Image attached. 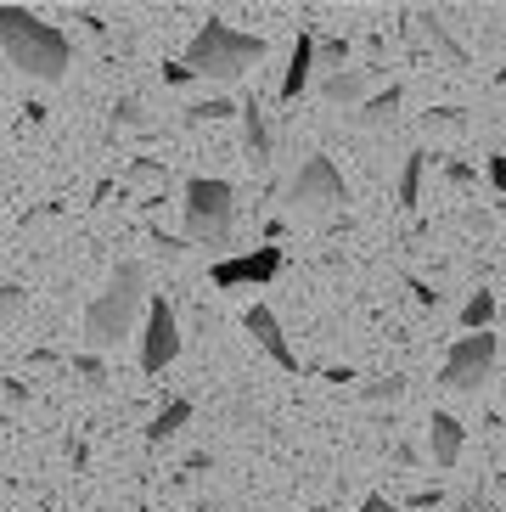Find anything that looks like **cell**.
Segmentation results:
<instances>
[{
    "instance_id": "obj_22",
    "label": "cell",
    "mask_w": 506,
    "mask_h": 512,
    "mask_svg": "<svg viewBox=\"0 0 506 512\" xmlns=\"http://www.w3.org/2000/svg\"><path fill=\"white\" fill-rule=\"evenodd\" d=\"M113 113H119V124H124V130H147V107H141V102H135V96H124V102L119 107H113Z\"/></svg>"
},
{
    "instance_id": "obj_24",
    "label": "cell",
    "mask_w": 506,
    "mask_h": 512,
    "mask_svg": "<svg viewBox=\"0 0 506 512\" xmlns=\"http://www.w3.org/2000/svg\"><path fill=\"white\" fill-rule=\"evenodd\" d=\"M225 113H231V102H220V96H214V102H197V107H186V124H203V119H225Z\"/></svg>"
},
{
    "instance_id": "obj_14",
    "label": "cell",
    "mask_w": 506,
    "mask_h": 512,
    "mask_svg": "<svg viewBox=\"0 0 506 512\" xmlns=\"http://www.w3.org/2000/svg\"><path fill=\"white\" fill-rule=\"evenodd\" d=\"M192 417H197V406H192V400H169V406L147 422V439H152V445H164V439H175V434H180V428H186Z\"/></svg>"
},
{
    "instance_id": "obj_7",
    "label": "cell",
    "mask_w": 506,
    "mask_h": 512,
    "mask_svg": "<svg viewBox=\"0 0 506 512\" xmlns=\"http://www.w3.org/2000/svg\"><path fill=\"white\" fill-rule=\"evenodd\" d=\"M175 361H180V321L175 304L158 293V299H147V316H141V372L164 377Z\"/></svg>"
},
{
    "instance_id": "obj_19",
    "label": "cell",
    "mask_w": 506,
    "mask_h": 512,
    "mask_svg": "<svg viewBox=\"0 0 506 512\" xmlns=\"http://www.w3.org/2000/svg\"><path fill=\"white\" fill-rule=\"evenodd\" d=\"M130 181L147 186V192H164V186H169V169L152 164V158H135V164H130Z\"/></svg>"
},
{
    "instance_id": "obj_29",
    "label": "cell",
    "mask_w": 506,
    "mask_h": 512,
    "mask_svg": "<svg viewBox=\"0 0 506 512\" xmlns=\"http://www.w3.org/2000/svg\"><path fill=\"white\" fill-rule=\"evenodd\" d=\"M0 394H6V406H23V400H29V389H23V383H6Z\"/></svg>"
},
{
    "instance_id": "obj_21",
    "label": "cell",
    "mask_w": 506,
    "mask_h": 512,
    "mask_svg": "<svg viewBox=\"0 0 506 512\" xmlns=\"http://www.w3.org/2000/svg\"><path fill=\"white\" fill-rule=\"evenodd\" d=\"M360 394H366L372 406H383V400H388V406H394V400H400V394H405V377H372V383H366V389H360Z\"/></svg>"
},
{
    "instance_id": "obj_5",
    "label": "cell",
    "mask_w": 506,
    "mask_h": 512,
    "mask_svg": "<svg viewBox=\"0 0 506 512\" xmlns=\"http://www.w3.org/2000/svg\"><path fill=\"white\" fill-rule=\"evenodd\" d=\"M495 361H501L495 332H467V338H456V344H450L445 366H439V383H445L450 394H478L484 383H490Z\"/></svg>"
},
{
    "instance_id": "obj_23",
    "label": "cell",
    "mask_w": 506,
    "mask_h": 512,
    "mask_svg": "<svg viewBox=\"0 0 506 512\" xmlns=\"http://www.w3.org/2000/svg\"><path fill=\"white\" fill-rule=\"evenodd\" d=\"M428 130H445V136H456V130H462V107H433V113H428Z\"/></svg>"
},
{
    "instance_id": "obj_25",
    "label": "cell",
    "mask_w": 506,
    "mask_h": 512,
    "mask_svg": "<svg viewBox=\"0 0 506 512\" xmlns=\"http://www.w3.org/2000/svg\"><path fill=\"white\" fill-rule=\"evenodd\" d=\"M74 372L85 377V383H102V361H96V355H74Z\"/></svg>"
},
{
    "instance_id": "obj_6",
    "label": "cell",
    "mask_w": 506,
    "mask_h": 512,
    "mask_svg": "<svg viewBox=\"0 0 506 512\" xmlns=\"http://www.w3.org/2000/svg\"><path fill=\"white\" fill-rule=\"evenodd\" d=\"M287 203L304 209V214H332V209L349 203V186H343V175H338L332 158H304L298 175H293V186H287Z\"/></svg>"
},
{
    "instance_id": "obj_13",
    "label": "cell",
    "mask_w": 506,
    "mask_h": 512,
    "mask_svg": "<svg viewBox=\"0 0 506 512\" xmlns=\"http://www.w3.org/2000/svg\"><path fill=\"white\" fill-rule=\"evenodd\" d=\"M321 96H327L332 107H366V74H360V68L327 74V79H321Z\"/></svg>"
},
{
    "instance_id": "obj_16",
    "label": "cell",
    "mask_w": 506,
    "mask_h": 512,
    "mask_svg": "<svg viewBox=\"0 0 506 512\" xmlns=\"http://www.w3.org/2000/svg\"><path fill=\"white\" fill-rule=\"evenodd\" d=\"M422 169H428V152H405V169H400V209H417V203H422Z\"/></svg>"
},
{
    "instance_id": "obj_30",
    "label": "cell",
    "mask_w": 506,
    "mask_h": 512,
    "mask_svg": "<svg viewBox=\"0 0 506 512\" xmlns=\"http://www.w3.org/2000/svg\"><path fill=\"white\" fill-rule=\"evenodd\" d=\"M152 242H158V248H164V254H169V259H180V254H186V248H180V242H175V237H164V231H158V237H152Z\"/></svg>"
},
{
    "instance_id": "obj_1",
    "label": "cell",
    "mask_w": 506,
    "mask_h": 512,
    "mask_svg": "<svg viewBox=\"0 0 506 512\" xmlns=\"http://www.w3.org/2000/svg\"><path fill=\"white\" fill-rule=\"evenodd\" d=\"M0 51H6L17 74L40 79V85H57L68 74V62H74L68 34L57 23H45V17L23 12V6H0Z\"/></svg>"
},
{
    "instance_id": "obj_27",
    "label": "cell",
    "mask_w": 506,
    "mask_h": 512,
    "mask_svg": "<svg viewBox=\"0 0 506 512\" xmlns=\"http://www.w3.org/2000/svg\"><path fill=\"white\" fill-rule=\"evenodd\" d=\"M164 79H169V85H192V68H186V62H169V68H164Z\"/></svg>"
},
{
    "instance_id": "obj_26",
    "label": "cell",
    "mask_w": 506,
    "mask_h": 512,
    "mask_svg": "<svg viewBox=\"0 0 506 512\" xmlns=\"http://www.w3.org/2000/svg\"><path fill=\"white\" fill-rule=\"evenodd\" d=\"M490 186H495V192H506V152H495V158H490Z\"/></svg>"
},
{
    "instance_id": "obj_28",
    "label": "cell",
    "mask_w": 506,
    "mask_h": 512,
    "mask_svg": "<svg viewBox=\"0 0 506 512\" xmlns=\"http://www.w3.org/2000/svg\"><path fill=\"white\" fill-rule=\"evenodd\" d=\"M360 512H400V501H388V496H366V501H360Z\"/></svg>"
},
{
    "instance_id": "obj_11",
    "label": "cell",
    "mask_w": 506,
    "mask_h": 512,
    "mask_svg": "<svg viewBox=\"0 0 506 512\" xmlns=\"http://www.w3.org/2000/svg\"><path fill=\"white\" fill-rule=\"evenodd\" d=\"M462 445H467V428L450 411H433L428 417V456H433V467H456L462 462Z\"/></svg>"
},
{
    "instance_id": "obj_18",
    "label": "cell",
    "mask_w": 506,
    "mask_h": 512,
    "mask_svg": "<svg viewBox=\"0 0 506 512\" xmlns=\"http://www.w3.org/2000/svg\"><path fill=\"white\" fill-rule=\"evenodd\" d=\"M315 68L343 74V68H349V40H315Z\"/></svg>"
},
{
    "instance_id": "obj_17",
    "label": "cell",
    "mask_w": 506,
    "mask_h": 512,
    "mask_svg": "<svg viewBox=\"0 0 506 512\" xmlns=\"http://www.w3.org/2000/svg\"><path fill=\"white\" fill-rule=\"evenodd\" d=\"M490 321H495V293L478 287L473 299L462 304V332H490Z\"/></svg>"
},
{
    "instance_id": "obj_9",
    "label": "cell",
    "mask_w": 506,
    "mask_h": 512,
    "mask_svg": "<svg viewBox=\"0 0 506 512\" xmlns=\"http://www.w3.org/2000/svg\"><path fill=\"white\" fill-rule=\"evenodd\" d=\"M242 327H248V338L265 349V355L282 366V372H298V349L287 344V332H282V321H276V310H270V304H248Z\"/></svg>"
},
{
    "instance_id": "obj_4",
    "label": "cell",
    "mask_w": 506,
    "mask_h": 512,
    "mask_svg": "<svg viewBox=\"0 0 506 512\" xmlns=\"http://www.w3.org/2000/svg\"><path fill=\"white\" fill-rule=\"evenodd\" d=\"M180 226H186V237H192L197 248H231V237H237V186L220 181V175L186 181Z\"/></svg>"
},
{
    "instance_id": "obj_20",
    "label": "cell",
    "mask_w": 506,
    "mask_h": 512,
    "mask_svg": "<svg viewBox=\"0 0 506 512\" xmlns=\"http://www.w3.org/2000/svg\"><path fill=\"white\" fill-rule=\"evenodd\" d=\"M23 310H29V293H23L17 282H0V327H12Z\"/></svg>"
},
{
    "instance_id": "obj_10",
    "label": "cell",
    "mask_w": 506,
    "mask_h": 512,
    "mask_svg": "<svg viewBox=\"0 0 506 512\" xmlns=\"http://www.w3.org/2000/svg\"><path fill=\"white\" fill-rule=\"evenodd\" d=\"M310 74H315V34H310V29H298L293 57H287V74H282V85H276V102L293 107L298 96L310 91Z\"/></svg>"
},
{
    "instance_id": "obj_15",
    "label": "cell",
    "mask_w": 506,
    "mask_h": 512,
    "mask_svg": "<svg viewBox=\"0 0 506 512\" xmlns=\"http://www.w3.org/2000/svg\"><path fill=\"white\" fill-rule=\"evenodd\" d=\"M400 102H405V91H400V85H388L383 96H366V107H360V124H366V130H383V124H394Z\"/></svg>"
},
{
    "instance_id": "obj_3",
    "label": "cell",
    "mask_w": 506,
    "mask_h": 512,
    "mask_svg": "<svg viewBox=\"0 0 506 512\" xmlns=\"http://www.w3.org/2000/svg\"><path fill=\"white\" fill-rule=\"evenodd\" d=\"M186 68L197 79H214V85H237L242 74H253L259 62H265V40L248 29H231L225 17H209L203 29L192 34V46H186Z\"/></svg>"
},
{
    "instance_id": "obj_8",
    "label": "cell",
    "mask_w": 506,
    "mask_h": 512,
    "mask_svg": "<svg viewBox=\"0 0 506 512\" xmlns=\"http://www.w3.org/2000/svg\"><path fill=\"white\" fill-rule=\"evenodd\" d=\"M214 287H225V293H242V287H270L276 276H282V248H248V254H225L214 259Z\"/></svg>"
},
{
    "instance_id": "obj_31",
    "label": "cell",
    "mask_w": 506,
    "mask_h": 512,
    "mask_svg": "<svg viewBox=\"0 0 506 512\" xmlns=\"http://www.w3.org/2000/svg\"><path fill=\"white\" fill-rule=\"evenodd\" d=\"M405 507H417V512H428V507H439V496H433V490H422V496H411V501H405Z\"/></svg>"
},
{
    "instance_id": "obj_2",
    "label": "cell",
    "mask_w": 506,
    "mask_h": 512,
    "mask_svg": "<svg viewBox=\"0 0 506 512\" xmlns=\"http://www.w3.org/2000/svg\"><path fill=\"white\" fill-rule=\"evenodd\" d=\"M135 316H147V271H141L135 259H124V265H113V276H107L102 293L85 304V344H90V355H102V349H113L119 338H130Z\"/></svg>"
},
{
    "instance_id": "obj_12",
    "label": "cell",
    "mask_w": 506,
    "mask_h": 512,
    "mask_svg": "<svg viewBox=\"0 0 506 512\" xmlns=\"http://www.w3.org/2000/svg\"><path fill=\"white\" fill-rule=\"evenodd\" d=\"M242 158L248 164H270L276 158V130H270V113L259 102L242 107Z\"/></svg>"
}]
</instances>
